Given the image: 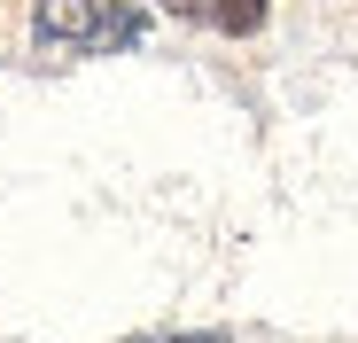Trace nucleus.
<instances>
[{"label":"nucleus","mask_w":358,"mask_h":343,"mask_svg":"<svg viewBox=\"0 0 358 343\" xmlns=\"http://www.w3.org/2000/svg\"><path fill=\"white\" fill-rule=\"evenodd\" d=\"M31 39L47 55H125L148 39V8H133V0H31Z\"/></svg>","instance_id":"f257e3e1"},{"label":"nucleus","mask_w":358,"mask_h":343,"mask_svg":"<svg viewBox=\"0 0 358 343\" xmlns=\"http://www.w3.org/2000/svg\"><path fill=\"white\" fill-rule=\"evenodd\" d=\"M265 8H273V0H210V24L234 31V39H250V31L265 24Z\"/></svg>","instance_id":"f03ea898"},{"label":"nucleus","mask_w":358,"mask_h":343,"mask_svg":"<svg viewBox=\"0 0 358 343\" xmlns=\"http://www.w3.org/2000/svg\"><path fill=\"white\" fill-rule=\"evenodd\" d=\"M156 343H226L218 328H195V335H156Z\"/></svg>","instance_id":"7ed1b4c3"},{"label":"nucleus","mask_w":358,"mask_h":343,"mask_svg":"<svg viewBox=\"0 0 358 343\" xmlns=\"http://www.w3.org/2000/svg\"><path fill=\"white\" fill-rule=\"evenodd\" d=\"M171 16H210V0H164Z\"/></svg>","instance_id":"20e7f679"}]
</instances>
